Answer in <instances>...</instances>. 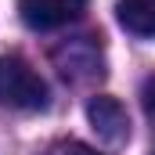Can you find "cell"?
Listing matches in <instances>:
<instances>
[{
	"label": "cell",
	"mask_w": 155,
	"mask_h": 155,
	"mask_svg": "<svg viewBox=\"0 0 155 155\" xmlns=\"http://www.w3.org/2000/svg\"><path fill=\"white\" fill-rule=\"evenodd\" d=\"M47 101H51V90L36 69L18 54H4L0 58V105L18 108V112H43Z\"/></svg>",
	"instance_id": "1"
},
{
	"label": "cell",
	"mask_w": 155,
	"mask_h": 155,
	"mask_svg": "<svg viewBox=\"0 0 155 155\" xmlns=\"http://www.w3.org/2000/svg\"><path fill=\"white\" fill-rule=\"evenodd\" d=\"M18 11H22V22L29 29L51 33V29L76 22L87 11V0H18Z\"/></svg>",
	"instance_id": "2"
},
{
	"label": "cell",
	"mask_w": 155,
	"mask_h": 155,
	"mask_svg": "<svg viewBox=\"0 0 155 155\" xmlns=\"http://www.w3.org/2000/svg\"><path fill=\"white\" fill-rule=\"evenodd\" d=\"M87 119H90L94 134H97L105 144H123V141L130 137V119H126V108L119 105L116 97H108V94L90 97V105H87Z\"/></svg>",
	"instance_id": "3"
},
{
	"label": "cell",
	"mask_w": 155,
	"mask_h": 155,
	"mask_svg": "<svg viewBox=\"0 0 155 155\" xmlns=\"http://www.w3.org/2000/svg\"><path fill=\"white\" fill-rule=\"evenodd\" d=\"M116 18H119V25L126 33L155 40V0H119Z\"/></svg>",
	"instance_id": "4"
},
{
	"label": "cell",
	"mask_w": 155,
	"mask_h": 155,
	"mask_svg": "<svg viewBox=\"0 0 155 155\" xmlns=\"http://www.w3.org/2000/svg\"><path fill=\"white\" fill-rule=\"evenodd\" d=\"M40 155H97L90 144H83V141H72V137H65V141H54V144H47Z\"/></svg>",
	"instance_id": "5"
},
{
	"label": "cell",
	"mask_w": 155,
	"mask_h": 155,
	"mask_svg": "<svg viewBox=\"0 0 155 155\" xmlns=\"http://www.w3.org/2000/svg\"><path fill=\"white\" fill-rule=\"evenodd\" d=\"M144 105H148V112H155V79L144 87Z\"/></svg>",
	"instance_id": "6"
},
{
	"label": "cell",
	"mask_w": 155,
	"mask_h": 155,
	"mask_svg": "<svg viewBox=\"0 0 155 155\" xmlns=\"http://www.w3.org/2000/svg\"><path fill=\"white\" fill-rule=\"evenodd\" d=\"M152 155H155V152H152Z\"/></svg>",
	"instance_id": "7"
}]
</instances>
